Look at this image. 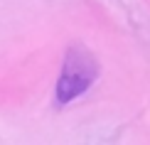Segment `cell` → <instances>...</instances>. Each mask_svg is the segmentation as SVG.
Here are the masks:
<instances>
[{"instance_id": "cell-1", "label": "cell", "mask_w": 150, "mask_h": 145, "mask_svg": "<svg viewBox=\"0 0 150 145\" xmlns=\"http://www.w3.org/2000/svg\"><path fill=\"white\" fill-rule=\"evenodd\" d=\"M98 76V62L86 47H71L67 52L62 76L57 81V101L69 103L76 96H81Z\"/></svg>"}]
</instances>
